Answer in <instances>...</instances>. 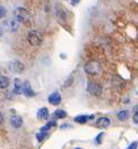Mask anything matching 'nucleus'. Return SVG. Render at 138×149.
<instances>
[{
    "label": "nucleus",
    "mask_w": 138,
    "mask_h": 149,
    "mask_svg": "<svg viewBox=\"0 0 138 149\" xmlns=\"http://www.w3.org/2000/svg\"><path fill=\"white\" fill-rule=\"evenodd\" d=\"M84 72L88 74H99L102 72V65L98 61H88L84 64Z\"/></svg>",
    "instance_id": "1"
},
{
    "label": "nucleus",
    "mask_w": 138,
    "mask_h": 149,
    "mask_svg": "<svg viewBox=\"0 0 138 149\" xmlns=\"http://www.w3.org/2000/svg\"><path fill=\"white\" fill-rule=\"evenodd\" d=\"M14 16H15V19L17 22H21V23H25L27 19H29V13L25 8L23 7H17L15 10H14Z\"/></svg>",
    "instance_id": "2"
},
{
    "label": "nucleus",
    "mask_w": 138,
    "mask_h": 149,
    "mask_svg": "<svg viewBox=\"0 0 138 149\" xmlns=\"http://www.w3.org/2000/svg\"><path fill=\"white\" fill-rule=\"evenodd\" d=\"M87 91H88V93L94 95V96H98L102 93V86L98 83H96L94 80H90L87 84Z\"/></svg>",
    "instance_id": "3"
},
{
    "label": "nucleus",
    "mask_w": 138,
    "mask_h": 149,
    "mask_svg": "<svg viewBox=\"0 0 138 149\" xmlns=\"http://www.w3.org/2000/svg\"><path fill=\"white\" fill-rule=\"evenodd\" d=\"M27 41L30 42V45L38 46L42 41V36L39 31H30L27 35Z\"/></svg>",
    "instance_id": "4"
},
{
    "label": "nucleus",
    "mask_w": 138,
    "mask_h": 149,
    "mask_svg": "<svg viewBox=\"0 0 138 149\" xmlns=\"http://www.w3.org/2000/svg\"><path fill=\"white\" fill-rule=\"evenodd\" d=\"M8 67L9 70L14 74H22L24 71V64L21 61H12Z\"/></svg>",
    "instance_id": "5"
},
{
    "label": "nucleus",
    "mask_w": 138,
    "mask_h": 149,
    "mask_svg": "<svg viewBox=\"0 0 138 149\" xmlns=\"http://www.w3.org/2000/svg\"><path fill=\"white\" fill-rule=\"evenodd\" d=\"M60 101H62V96H60V94L58 92H54V93H51L48 96V102L50 104H53V106H58L60 103Z\"/></svg>",
    "instance_id": "6"
},
{
    "label": "nucleus",
    "mask_w": 138,
    "mask_h": 149,
    "mask_svg": "<svg viewBox=\"0 0 138 149\" xmlns=\"http://www.w3.org/2000/svg\"><path fill=\"white\" fill-rule=\"evenodd\" d=\"M112 85L115 88L121 90V88H123L126 86V81L121 77H119V76H113V78H112Z\"/></svg>",
    "instance_id": "7"
},
{
    "label": "nucleus",
    "mask_w": 138,
    "mask_h": 149,
    "mask_svg": "<svg viewBox=\"0 0 138 149\" xmlns=\"http://www.w3.org/2000/svg\"><path fill=\"white\" fill-rule=\"evenodd\" d=\"M9 123H10V125H12V127H14V129H20L21 126L23 125V119L21 118L20 116H12L10 117V120H9Z\"/></svg>",
    "instance_id": "8"
},
{
    "label": "nucleus",
    "mask_w": 138,
    "mask_h": 149,
    "mask_svg": "<svg viewBox=\"0 0 138 149\" xmlns=\"http://www.w3.org/2000/svg\"><path fill=\"white\" fill-rule=\"evenodd\" d=\"M110 124H111V120L107 117H100L96 122V126L99 129H106V127L110 126Z\"/></svg>",
    "instance_id": "9"
},
{
    "label": "nucleus",
    "mask_w": 138,
    "mask_h": 149,
    "mask_svg": "<svg viewBox=\"0 0 138 149\" xmlns=\"http://www.w3.org/2000/svg\"><path fill=\"white\" fill-rule=\"evenodd\" d=\"M23 86H24V83L21 79L16 78L14 80V90H13L14 94H23Z\"/></svg>",
    "instance_id": "10"
},
{
    "label": "nucleus",
    "mask_w": 138,
    "mask_h": 149,
    "mask_svg": "<svg viewBox=\"0 0 138 149\" xmlns=\"http://www.w3.org/2000/svg\"><path fill=\"white\" fill-rule=\"evenodd\" d=\"M23 94H24L25 96H27V97H31V96H33V95H34V92H33V90L31 88V85H30V83H29V81H24V86H23Z\"/></svg>",
    "instance_id": "11"
},
{
    "label": "nucleus",
    "mask_w": 138,
    "mask_h": 149,
    "mask_svg": "<svg viewBox=\"0 0 138 149\" xmlns=\"http://www.w3.org/2000/svg\"><path fill=\"white\" fill-rule=\"evenodd\" d=\"M6 26L10 32H14L19 29V22L16 19H9L6 22Z\"/></svg>",
    "instance_id": "12"
},
{
    "label": "nucleus",
    "mask_w": 138,
    "mask_h": 149,
    "mask_svg": "<svg viewBox=\"0 0 138 149\" xmlns=\"http://www.w3.org/2000/svg\"><path fill=\"white\" fill-rule=\"evenodd\" d=\"M93 118H94V115H90V116L80 115V116H77V117L74 118V120H76L77 123H79V124H84L87 120H89V119H93Z\"/></svg>",
    "instance_id": "13"
},
{
    "label": "nucleus",
    "mask_w": 138,
    "mask_h": 149,
    "mask_svg": "<svg viewBox=\"0 0 138 149\" xmlns=\"http://www.w3.org/2000/svg\"><path fill=\"white\" fill-rule=\"evenodd\" d=\"M10 81H9V78L6 77V76H0V88L1 90H6L8 86H9Z\"/></svg>",
    "instance_id": "14"
},
{
    "label": "nucleus",
    "mask_w": 138,
    "mask_h": 149,
    "mask_svg": "<svg viewBox=\"0 0 138 149\" xmlns=\"http://www.w3.org/2000/svg\"><path fill=\"white\" fill-rule=\"evenodd\" d=\"M37 116H38V118L39 119H47L48 118V116H49V111H48V109L47 108H41L38 110V113H37Z\"/></svg>",
    "instance_id": "15"
},
{
    "label": "nucleus",
    "mask_w": 138,
    "mask_h": 149,
    "mask_svg": "<svg viewBox=\"0 0 138 149\" xmlns=\"http://www.w3.org/2000/svg\"><path fill=\"white\" fill-rule=\"evenodd\" d=\"M129 116H130V112H129V110L124 109V110H121V111H119L118 119H119V120H121V122H123V120L128 119V118H129Z\"/></svg>",
    "instance_id": "16"
},
{
    "label": "nucleus",
    "mask_w": 138,
    "mask_h": 149,
    "mask_svg": "<svg viewBox=\"0 0 138 149\" xmlns=\"http://www.w3.org/2000/svg\"><path fill=\"white\" fill-rule=\"evenodd\" d=\"M66 112L64 111V110H60V109H57L56 111L53 113V117L55 118V119H62V118H65L66 117Z\"/></svg>",
    "instance_id": "17"
},
{
    "label": "nucleus",
    "mask_w": 138,
    "mask_h": 149,
    "mask_svg": "<svg viewBox=\"0 0 138 149\" xmlns=\"http://www.w3.org/2000/svg\"><path fill=\"white\" fill-rule=\"evenodd\" d=\"M54 126H56V122H55V120H50V122H48L45 126L41 127V132H47V131H49L51 127H54Z\"/></svg>",
    "instance_id": "18"
},
{
    "label": "nucleus",
    "mask_w": 138,
    "mask_h": 149,
    "mask_svg": "<svg viewBox=\"0 0 138 149\" xmlns=\"http://www.w3.org/2000/svg\"><path fill=\"white\" fill-rule=\"evenodd\" d=\"M47 136H48V133L47 132H40V133L37 134V139H38L39 142H42V140H45Z\"/></svg>",
    "instance_id": "19"
},
{
    "label": "nucleus",
    "mask_w": 138,
    "mask_h": 149,
    "mask_svg": "<svg viewBox=\"0 0 138 149\" xmlns=\"http://www.w3.org/2000/svg\"><path fill=\"white\" fill-rule=\"evenodd\" d=\"M5 16H6V8L0 7V19L2 17H5Z\"/></svg>",
    "instance_id": "20"
},
{
    "label": "nucleus",
    "mask_w": 138,
    "mask_h": 149,
    "mask_svg": "<svg viewBox=\"0 0 138 149\" xmlns=\"http://www.w3.org/2000/svg\"><path fill=\"white\" fill-rule=\"evenodd\" d=\"M103 135H104V133H99L98 135H97V138H96V142H97V143H102Z\"/></svg>",
    "instance_id": "21"
},
{
    "label": "nucleus",
    "mask_w": 138,
    "mask_h": 149,
    "mask_svg": "<svg viewBox=\"0 0 138 149\" xmlns=\"http://www.w3.org/2000/svg\"><path fill=\"white\" fill-rule=\"evenodd\" d=\"M137 146H138V143H137V141H135V142H133L129 147L127 149H137Z\"/></svg>",
    "instance_id": "22"
},
{
    "label": "nucleus",
    "mask_w": 138,
    "mask_h": 149,
    "mask_svg": "<svg viewBox=\"0 0 138 149\" xmlns=\"http://www.w3.org/2000/svg\"><path fill=\"white\" fill-rule=\"evenodd\" d=\"M133 122H134L135 124H137V125H138V115H137V113H134V117H133Z\"/></svg>",
    "instance_id": "23"
},
{
    "label": "nucleus",
    "mask_w": 138,
    "mask_h": 149,
    "mask_svg": "<svg viewBox=\"0 0 138 149\" xmlns=\"http://www.w3.org/2000/svg\"><path fill=\"white\" fill-rule=\"evenodd\" d=\"M79 1L80 0H71V3H72V5H76V3H78Z\"/></svg>",
    "instance_id": "24"
},
{
    "label": "nucleus",
    "mask_w": 138,
    "mask_h": 149,
    "mask_svg": "<svg viewBox=\"0 0 138 149\" xmlns=\"http://www.w3.org/2000/svg\"><path fill=\"white\" fill-rule=\"evenodd\" d=\"M2 122H3V116H2V113L0 112V124H1Z\"/></svg>",
    "instance_id": "25"
},
{
    "label": "nucleus",
    "mask_w": 138,
    "mask_h": 149,
    "mask_svg": "<svg viewBox=\"0 0 138 149\" xmlns=\"http://www.w3.org/2000/svg\"><path fill=\"white\" fill-rule=\"evenodd\" d=\"M134 112H135V113H137V115H138V104L136 106V107H135V108H134Z\"/></svg>",
    "instance_id": "26"
},
{
    "label": "nucleus",
    "mask_w": 138,
    "mask_h": 149,
    "mask_svg": "<svg viewBox=\"0 0 138 149\" xmlns=\"http://www.w3.org/2000/svg\"><path fill=\"white\" fill-rule=\"evenodd\" d=\"M0 35H1V30H0Z\"/></svg>",
    "instance_id": "27"
},
{
    "label": "nucleus",
    "mask_w": 138,
    "mask_h": 149,
    "mask_svg": "<svg viewBox=\"0 0 138 149\" xmlns=\"http://www.w3.org/2000/svg\"><path fill=\"white\" fill-rule=\"evenodd\" d=\"M76 149H81V148H76Z\"/></svg>",
    "instance_id": "28"
}]
</instances>
